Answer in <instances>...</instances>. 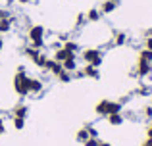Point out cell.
<instances>
[{
  "mask_svg": "<svg viewBox=\"0 0 152 146\" xmlns=\"http://www.w3.org/2000/svg\"><path fill=\"white\" fill-rule=\"evenodd\" d=\"M27 81H29V75L25 73V65H18V71L14 75V90L18 96H21V98L29 96V85H27Z\"/></svg>",
  "mask_w": 152,
  "mask_h": 146,
  "instance_id": "6da1fadb",
  "label": "cell"
},
{
  "mask_svg": "<svg viewBox=\"0 0 152 146\" xmlns=\"http://www.w3.org/2000/svg\"><path fill=\"white\" fill-rule=\"evenodd\" d=\"M81 60L87 65H94V68H100L102 65V50L98 48H85L81 52Z\"/></svg>",
  "mask_w": 152,
  "mask_h": 146,
  "instance_id": "277c9868",
  "label": "cell"
},
{
  "mask_svg": "<svg viewBox=\"0 0 152 146\" xmlns=\"http://www.w3.org/2000/svg\"><path fill=\"white\" fill-rule=\"evenodd\" d=\"M10 17H12L10 10L8 8H0V19H10Z\"/></svg>",
  "mask_w": 152,
  "mask_h": 146,
  "instance_id": "484cf974",
  "label": "cell"
},
{
  "mask_svg": "<svg viewBox=\"0 0 152 146\" xmlns=\"http://www.w3.org/2000/svg\"><path fill=\"white\" fill-rule=\"evenodd\" d=\"M12 123H14L15 131H21V129L25 127V119H23V117H12Z\"/></svg>",
  "mask_w": 152,
  "mask_h": 146,
  "instance_id": "7402d4cb",
  "label": "cell"
},
{
  "mask_svg": "<svg viewBox=\"0 0 152 146\" xmlns=\"http://www.w3.org/2000/svg\"><path fill=\"white\" fill-rule=\"evenodd\" d=\"M15 19L10 17V19H0V35H6L12 31V25H14Z\"/></svg>",
  "mask_w": 152,
  "mask_h": 146,
  "instance_id": "9a60e30c",
  "label": "cell"
},
{
  "mask_svg": "<svg viewBox=\"0 0 152 146\" xmlns=\"http://www.w3.org/2000/svg\"><path fill=\"white\" fill-rule=\"evenodd\" d=\"M64 69H66V71H69V73H75L79 69V64H77V54H71L69 58H67L66 62H64Z\"/></svg>",
  "mask_w": 152,
  "mask_h": 146,
  "instance_id": "ba28073f",
  "label": "cell"
},
{
  "mask_svg": "<svg viewBox=\"0 0 152 146\" xmlns=\"http://www.w3.org/2000/svg\"><path fill=\"white\" fill-rule=\"evenodd\" d=\"M142 113H145V117H146V119H152V106H145Z\"/></svg>",
  "mask_w": 152,
  "mask_h": 146,
  "instance_id": "f1b7e54d",
  "label": "cell"
},
{
  "mask_svg": "<svg viewBox=\"0 0 152 146\" xmlns=\"http://www.w3.org/2000/svg\"><path fill=\"white\" fill-rule=\"evenodd\" d=\"M46 62H48L46 52H41V54H39V58L35 60V65H37V68H41V69H45V68H46Z\"/></svg>",
  "mask_w": 152,
  "mask_h": 146,
  "instance_id": "ffe728a7",
  "label": "cell"
},
{
  "mask_svg": "<svg viewBox=\"0 0 152 146\" xmlns=\"http://www.w3.org/2000/svg\"><path fill=\"white\" fill-rule=\"evenodd\" d=\"M142 146H145V144H142Z\"/></svg>",
  "mask_w": 152,
  "mask_h": 146,
  "instance_id": "f35d334b",
  "label": "cell"
},
{
  "mask_svg": "<svg viewBox=\"0 0 152 146\" xmlns=\"http://www.w3.org/2000/svg\"><path fill=\"white\" fill-rule=\"evenodd\" d=\"M41 52H42V50H37V48H33V46H25V48H23V54H25L33 64H35V60L39 58V54H41Z\"/></svg>",
  "mask_w": 152,
  "mask_h": 146,
  "instance_id": "2e32d148",
  "label": "cell"
},
{
  "mask_svg": "<svg viewBox=\"0 0 152 146\" xmlns=\"http://www.w3.org/2000/svg\"><path fill=\"white\" fill-rule=\"evenodd\" d=\"M145 48L152 52V38H150V37H148V38H145Z\"/></svg>",
  "mask_w": 152,
  "mask_h": 146,
  "instance_id": "f546056e",
  "label": "cell"
},
{
  "mask_svg": "<svg viewBox=\"0 0 152 146\" xmlns=\"http://www.w3.org/2000/svg\"><path fill=\"white\" fill-rule=\"evenodd\" d=\"M100 144V140L98 139H93V137H91V139H87L85 142H83V146H98Z\"/></svg>",
  "mask_w": 152,
  "mask_h": 146,
  "instance_id": "4316f807",
  "label": "cell"
},
{
  "mask_svg": "<svg viewBox=\"0 0 152 146\" xmlns=\"http://www.w3.org/2000/svg\"><path fill=\"white\" fill-rule=\"evenodd\" d=\"M98 146H112L110 142H102V140H100V144H98Z\"/></svg>",
  "mask_w": 152,
  "mask_h": 146,
  "instance_id": "8d00e7d4",
  "label": "cell"
},
{
  "mask_svg": "<svg viewBox=\"0 0 152 146\" xmlns=\"http://www.w3.org/2000/svg\"><path fill=\"white\" fill-rule=\"evenodd\" d=\"M62 69H64V65L60 64V62H56V60H52V58H48V62H46V68H45V71H48V73H52V75H54V77H58Z\"/></svg>",
  "mask_w": 152,
  "mask_h": 146,
  "instance_id": "52a82bcc",
  "label": "cell"
},
{
  "mask_svg": "<svg viewBox=\"0 0 152 146\" xmlns=\"http://www.w3.org/2000/svg\"><path fill=\"white\" fill-rule=\"evenodd\" d=\"M71 79H73V73H69V71H66V69H62L58 75V81L60 83H71Z\"/></svg>",
  "mask_w": 152,
  "mask_h": 146,
  "instance_id": "44dd1931",
  "label": "cell"
},
{
  "mask_svg": "<svg viewBox=\"0 0 152 146\" xmlns=\"http://www.w3.org/2000/svg\"><path fill=\"white\" fill-rule=\"evenodd\" d=\"M85 17H87V21H91V23H96V21H100L102 14H100V10H98V8H91V10L85 14Z\"/></svg>",
  "mask_w": 152,
  "mask_h": 146,
  "instance_id": "5bb4252c",
  "label": "cell"
},
{
  "mask_svg": "<svg viewBox=\"0 0 152 146\" xmlns=\"http://www.w3.org/2000/svg\"><path fill=\"white\" fill-rule=\"evenodd\" d=\"M115 8H118V4H115V2H112V0H104L98 10H100L102 15H108V14H112V12H115Z\"/></svg>",
  "mask_w": 152,
  "mask_h": 146,
  "instance_id": "30bf717a",
  "label": "cell"
},
{
  "mask_svg": "<svg viewBox=\"0 0 152 146\" xmlns=\"http://www.w3.org/2000/svg\"><path fill=\"white\" fill-rule=\"evenodd\" d=\"M85 21H87V17H85V14H79L77 17H75V25L77 27H81V25H85Z\"/></svg>",
  "mask_w": 152,
  "mask_h": 146,
  "instance_id": "d4e9b609",
  "label": "cell"
},
{
  "mask_svg": "<svg viewBox=\"0 0 152 146\" xmlns=\"http://www.w3.org/2000/svg\"><path fill=\"white\" fill-rule=\"evenodd\" d=\"M146 137H150V139H152V123L148 125V129H146Z\"/></svg>",
  "mask_w": 152,
  "mask_h": 146,
  "instance_id": "d6a6232c",
  "label": "cell"
},
{
  "mask_svg": "<svg viewBox=\"0 0 152 146\" xmlns=\"http://www.w3.org/2000/svg\"><path fill=\"white\" fill-rule=\"evenodd\" d=\"M62 46L67 50V52H71V54L79 52V42H75V41H66V42H62Z\"/></svg>",
  "mask_w": 152,
  "mask_h": 146,
  "instance_id": "e0dca14e",
  "label": "cell"
},
{
  "mask_svg": "<svg viewBox=\"0 0 152 146\" xmlns=\"http://www.w3.org/2000/svg\"><path fill=\"white\" fill-rule=\"evenodd\" d=\"M2 48H4V38L0 37V52H2Z\"/></svg>",
  "mask_w": 152,
  "mask_h": 146,
  "instance_id": "d590c367",
  "label": "cell"
},
{
  "mask_svg": "<svg viewBox=\"0 0 152 146\" xmlns=\"http://www.w3.org/2000/svg\"><path fill=\"white\" fill-rule=\"evenodd\" d=\"M19 4H31V2H35V0H18Z\"/></svg>",
  "mask_w": 152,
  "mask_h": 146,
  "instance_id": "e575fe53",
  "label": "cell"
},
{
  "mask_svg": "<svg viewBox=\"0 0 152 146\" xmlns=\"http://www.w3.org/2000/svg\"><path fill=\"white\" fill-rule=\"evenodd\" d=\"M69 56H71V52H67V50L62 46V48L54 50V58H52V60H56V62H60V64H64V62H66Z\"/></svg>",
  "mask_w": 152,
  "mask_h": 146,
  "instance_id": "7c38bea8",
  "label": "cell"
},
{
  "mask_svg": "<svg viewBox=\"0 0 152 146\" xmlns=\"http://www.w3.org/2000/svg\"><path fill=\"white\" fill-rule=\"evenodd\" d=\"M81 71H83L85 77H89V79H94V81L100 79V71H98V68H94V65H87L85 64V68H83Z\"/></svg>",
  "mask_w": 152,
  "mask_h": 146,
  "instance_id": "9c48e42d",
  "label": "cell"
},
{
  "mask_svg": "<svg viewBox=\"0 0 152 146\" xmlns=\"http://www.w3.org/2000/svg\"><path fill=\"white\" fill-rule=\"evenodd\" d=\"M121 110H123V102L108 100V98H104V100H100L94 106V112L100 117H108V115H112V113H121Z\"/></svg>",
  "mask_w": 152,
  "mask_h": 146,
  "instance_id": "7a4b0ae2",
  "label": "cell"
},
{
  "mask_svg": "<svg viewBox=\"0 0 152 146\" xmlns=\"http://www.w3.org/2000/svg\"><path fill=\"white\" fill-rule=\"evenodd\" d=\"M139 94H141V96H150L152 89H150V86H141V89H139Z\"/></svg>",
  "mask_w": 152,
  "mask_h": 146,
  "instance_id": "83f0119b",
  "label": "cell"
},
{
  "mask_svg": "<svg viewBox=\"0 0 152 146\" xmlns=\"http://www.w3.org/2000/svg\"><path fill=\"white\" fill-rule=\"evenodd\" d=\"M6 133V125H4V119L0 117V135H4Z\"/></svg>",
  "mask_w": 152,
  "mask_h": 146,
  "instance_id": "4dcf8cb0",
  "label": "cell"
},
{
  "mask_svg": "<svg viewBox=\"0 0 152 146\" xmlns=\"http://www.w3.org/2000/svg\"><path fill=\"white\" fill-rule=\"evenodd\" d=\"M112 2H115V4H118V6H119V2H121V0H112Z\"/></svg>",
  "mask_w": 152,
  "mask_h": 146,
  "instance_id": "74e56055",
  "label": "cell"
},
{
  "mask_svg": "<svg viewBox=\"0 0 152 146\" xmlns=\"http://www.w3.org/2000/svg\"><path fill=\"white\" fill-rule=\"evenodd\" d=\"M127 42V35L123 33V31H118V33L114 35V44L115 46H123Z\"/></svg>",
  "mask_w": 152,
  "mask_h": 146,
  "instance_id": "ac0fdd59",
  "label": "cell"
},
{
  "mask_svg": "<svg viewBox=\"0 0 152 146\" xmlns=\"http://www.w3.org/2000/svg\"><path fill=\"white\" fill-rule=\"evenodd\" d=\"M27 38H29V46L37 50L45 48V27L42 25H31L27 29Z\"/></svg>",
  "mask_w": 152,
  "mask_h": 146,
  "instance_id": "3957f363",
  "label": "cell"
},
{
  "mask_svg": "<svg viewBox=\"0 0 152 146\" xmlns=\"http://www.w3.org/2000/svg\"><path fill=\"white\" fill-rule=\"evenodd\" d=\"M106 119H108V123H110L112 127H119V125L125 123V117H123V113H112V115H108Z\"/></svg>",
  "mask_w": 152,
  "mask_h": 146,
  "instance_id": "8fae6325",
  "label": "cell"
},
{
  "mask_svg": "<svg viewBox=\"0 0 152 146\" xmlns=\"http://www.w3.org/2000/svg\"><path fill=\"white\" fill-rule=\"evenodd\" d=\"M142 144H145V146H152V139H150V137H146V140Z\"/></svg>",
  "mask_w": 152,
  "mask_h": 146,
  "instance_id": "836d02e7",
  "label": "cell"
},
{
  "mask_svg": "<svg viewBox=\"0 0 152 146\" xmlns=\"http://www.w3.org/2000/svg\"><path fill=\"white\" fill-rule=\"evenodd\" d=\"M27 85H29V94H41L42 89H45L42 81H41V79H37V77H29Z\"/></svg>",
  "mask_w": 152,
  "mask_h": 146,
  "instance_id": "8992f818",
  "label": "cell"
},
{
  "mask_svg": "<svg viewBox=\"0 0 152 146\" xmlns=\"http://www.w3.org/2000/svg\"><path fill=\"white\" fill-rule=\"evenodd\" d=\"M135 73H137L139 77H146V75H150V73H152V62L139 58V60H137V69H135Z\"/></svg>",
  "mask_w": 152,
  "mask_h": 146,
  "instance_id": "5b68a950",
  "label": "cell"
},
{
  "mask_svg": "<svg viewBox=\"0 0 152 146\" xmlns=\"http://www.w3.org/2000/svg\"><path fill=\"white\" fill-rule=\"evenodd\" d=\"M148 37L152 38V29H146V31H145V38H148Z\"/></svg>",
  "mask_w": 152,
  "mask_h": 146,
  "instance_id": "1f68e13d",
  "label": "cell"
},
{
  "mask_svg": "<svg viewBox=\"0 0 152 146\" xmlns=\"http://www.w3.org/2000/svg\"><path fill=\"white\" fill-rule=\"evenodd\" d=\"M85 129H87V131H89V137H93V139H98V129L94 127V125L87 123V125H85Z\"/></svg>",
  "mask_w": 152,
  "mask_h": 146,
  "instance_id": "603a6c76",
  "label": "cell"
},
{
  "mask_svg": "<svg viewBox=\"0 0 152 146\" xmlns=\"http://www.w3.org/2000/svg\"><path fill=\"white\" fill-rule=\"evenodd\" d=\"M139 58H142V60H148V62H152V52H150V50H146V48H142L141 52H139Z\"/></svg>",
  "mask_w": 152,
  "mask_h": 146,
  "instance_id": "cb8c5ba5",
  "label": "cell"
},
{
  "mask_svg": "<svg viewBox=\"0 0 152 146\" xmlns=\"http://www.w3.org/2000/svg\"><path fill=\"white\" fill-rule=\"evenodd\" d=\"M12 113H14V117H23V119H25L27 113H29V108H27L25 104H15L14 110H12Z\"/></svg>",
  "mask_w": 152,
  "mask_h": 146,
  "instance_id": "4fadbf2b",
  "label": "cell"
},
{
  "mask_svg": "<svg viewBox=\"0 0 152 146\" xmlns=\"http://www.w3.org/2000/svg\"><path fill=\"white\" fill-rule=\"evenodd\" d=\"M87 139H91V137H89V131H87L85 127H81L77 133H75V140H77V142H81V144H83Z\"/></svg>",
  "mask_w": 152,
  "mask_h": 146,
  "instance_id": "d6986e66",
  "label": "cell"
}]
</instances>
